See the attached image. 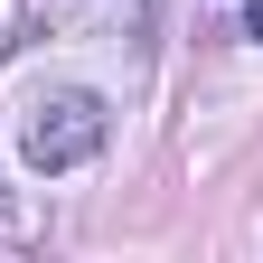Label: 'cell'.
<instances>
[{
	"label": "cell",
	"instance_id": "1",
	"mask_svg": "<svg viewBox=\"0 0 263 263\" xmlns=\"http://www.w3.org/2000/svg\"><path fill=\"white\" fill-rule=\"evenodd\" d=\"M104 132H113L104 94H85V85H57V94H38V104L19 113V160H28L38 179H57V170H85V160L104 151Z\"/></svg>",
	"mask_w": 263,
	"mask_h": 263
},
{
	"label": "cell",
	"instance_id": "2",
	"mask_svg": "<svg viewBox=\"0 0 263 263\" xmlns=\"http://www.w3.org/2000/svg\"><path fill=\"white\" fill-rule=\"evenodd\" d=\"M245 38H263V0H245Z\"/></svg>",
	"mask_w": 263,
	"mask_h": 263
}]
</instances>
